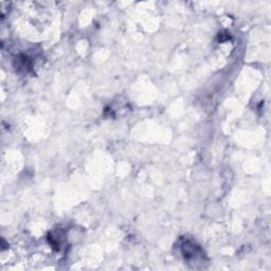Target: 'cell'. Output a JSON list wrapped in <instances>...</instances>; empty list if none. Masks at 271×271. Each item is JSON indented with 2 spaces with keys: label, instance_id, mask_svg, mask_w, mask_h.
I'll return each mask as SVG.
<instances>
[{
  "label": "cell",
  "instance_id": "cell-1",
  "mask_svg": "<svg viewBox=\"0 0 271 271\" xmlns=\"http://www.w3.org/2000/svg\"><path fill=\"white\" fill-rule=\"evenodd\" d=\"M181 252L184 256L185 261H188V262L197 261L199 257L203 256L200 248L197 245H195L194 242L189 241V240L183 241V243L181 245Z\"/></svg>",
  "mask_w": 271,
  "mask_h": 271
}]
</instances>
